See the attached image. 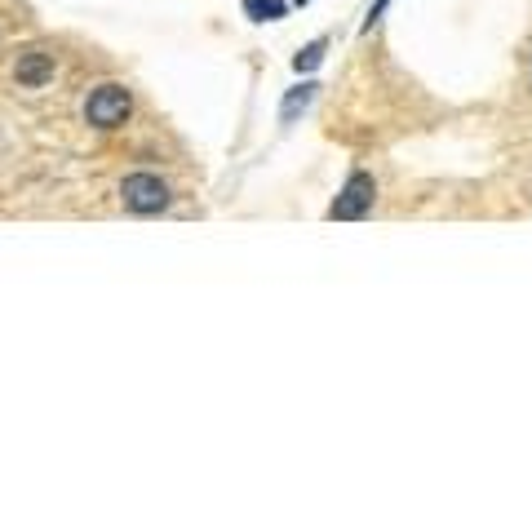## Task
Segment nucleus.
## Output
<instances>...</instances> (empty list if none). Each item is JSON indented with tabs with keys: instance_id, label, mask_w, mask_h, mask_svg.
Wrapping results in <instances>:
<instances>
[{
	"instance_id": "f257e3e1",
	"label": "nucleus",
	"mask_w": 532,
	"mask_h": 532,
	"mask_svg": "<svg viewBox=\"0 0 532 532\" xmlns=\"http://www.w3.org/2000/svg\"><path fill=\"white\" fill-rule=\"evenodd\" d=\"M120 200H125L129 213H160V209H169V187L156 173H129L120 182Z\"/></svg>"
},
{
	"instance_id": "f03ea898",
	"label": "nucleus",
	"mask_w": 532,
	"mask_h": 532,
	"mask_svg": "<svg viewBox=\"0 0 532 532\" xmlns=\"http://www.w3.org/2000/svg\"><path fill=\"white\" fill-rule=\"evenodd\" d=\"M129 116V89L125 85H98L85 102V120L94 129H116Z\"/></svg>"
},
{
	"instance_id": "7ed1b4c3",
	"label": "nucleus",
	"mask_w": 532,
	"mask_h": 532,
	"mask_svg": "<svg viewBox=\"0 0 532 532\" xmlns=\"http://www.w3.org/2000/svg\"><path fill=\"white\" fill-rule=\"evenodd\" d=\"M373 196H377V182L368 178V173H351L342 187V196L333 200L329 218L333 222H351V218H364L368 209H373Z\"/></svg>"
},
{
	"instance_id": "20e7f679",
	"label": "nucleus",
	"mask_w": 532,
	"mask_h": 532,
	"mask_svg": "<svg viewBox=\"0 0 532 532\" xmlns=\"http://www.w3.org/2000/svg\"><path fill=\"white\" fill-rule=\"evenodd\" d=\"M14 76H18V85L40 89L49 76H54V58H49L45 49H23V54H18V63H14Z\"/></svg>"
},
{
	"instance_id": "39448f33",
	"label": "nucleus",
	"mask_w": 532,
	"mask_h": 532,
	"mask_svg": "<svg viewBox=\"0 0 532 532\" xmlns=\"http://www.w3.org/2000/svg\"><path fill=\"white\" fill-rule=\"evenodd\" d=\"M244 14L253 23H271V18H284V0H244Z\"/></svg>"
},
{
	"instance_id": "423d86ee",
	"label": "nucleus",
	"mask_w": 532,
	"mask_h": 532,
	"mask_svg": "<svg viewBox=\"0 0 532 532\" xmlns=\"http://www.w3.org/2000/svg\"><path fill=\"white\" fill-rule=\"evenodd\" d=\"M311 98H315V85H302V89H293V94L284 98V107H280V120H284V125H289V120L298 116V111H306V102H311Z\"/></svg>"
},
{
	"instance_id": "0eeeda50",
	"label": "nucleus",
	"mask_w": 532,
	"mask_h": 532,
	"mask_svg": "<svg viewBox=\"0 0 532 532\" xmlns=\"http://www.w3.org/2000/svg\"><path fill=\"white\" fill-rule=\"evenodd\" d=\"M320 63H324V40H315V45H306L302 54L293 58V67H298V71H315Z\"/></svg>"
},
{
	"instance_id": "6e6552de",
	"label": "nucleus",
	"mask_w": 532,
	"mask_h": 532,
	"mask_svg": "<svg viewBox=\"0 0 532 532\" xmlns=\"http://www.w3.org/2000/svg\"><path fill=\"white\" fill-rule=\"evenodd\" d=\"M386 5H391V0H377V5H373V14H368V23H377V18H382V9Z\"/></svg>"
}]
</instances>
